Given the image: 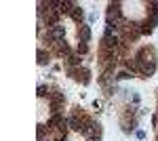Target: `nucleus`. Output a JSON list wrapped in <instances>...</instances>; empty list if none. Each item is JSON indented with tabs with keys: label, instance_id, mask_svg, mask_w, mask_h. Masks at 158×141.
<instances>
[{
	"label": "nucleus",
	"instance_id": "obj_1",
	"mask_svg": "<svg viewBox=\"0 0 158 141\" xmlns=\"http://www.w3.org/2000/svg\"><path fill=\"white\" fill-rule=\"evenodd\" d=\"M63 36H65L63 26H55V28H53V32L49 34V38H53V40H63Z\"/></svg>",
	"mask_w": 158,
	"mask_h": 141
},
{
	"label": "nucleus",
	"instance_id": "obj_2",
	"mask_svg": "<svg viewBox=\"0 0 158 141\" xmlns=\"http://www.w3.org/2000/svg\"><path fill=\"white\" fill-rule=\"evenodd\" d=\"M61 103H63V95H61V93H57V95L53 97V101H51V110L57 112V110L61 107Z\"/></svg>",
	"mask_w": 158,
	"mask_h": 141
},
{
	"label": "nucleus",
	"instance_id": "obj_3",
	"mask_svg": "<svg viewBox=\"0 0 158 141\" xmlns=\"http://www.w3.org/2000/svg\"><path fill=\"white\" fill-rule=\"evenodd\" d=\"M80 40H82V42L91 40V28H89V26H82V28H80Z\"/></svg>",
	"mask_w": 158,
	"mask_h": 141
},
{
	"label": "nucleus",
	"instance_id": "obj_4",
	"mask_svg": "<svg viewBox=\"0 0 158 141\" xmlns=\"http://www.w3.org/2000/svg\"><path fill=\"white\" fill-rule=\"evenodd\" d=\"M74 9H76L74 2H61V4H59V11H61V13H70V15H72Z\"/></svg>",
	"mask_w": 158,
	"mask_h": 141
},
{
	"label": "nucleus",
	"instance_id": "obj_5",
	"mask_svg": "<svg viewBox=\"0 0 158 141\" xmlns=\"http://www.w3.org/2000/svg\"><path fill=\"white\" fill-rule=\"evenodd\" d=\"M82 17H84L82 9H78V7H76V9L72 11V19H74V21H82Z\"/></svg>",
	"mask_w": 158,
	"mask_h": 141
},
{
	"label": "nucleus",
	"instance_id": "obj_6",
	"mask_svg": "<svg viewBox=\"0 0 158 141\" xmlns=\"http://www.w3.org/2000/svg\"><path fill=\"white\" fill-rule=\"evenodd\" d=\"M38 63H40V65H44V63H49V55L44 53L42 49L38 51Z\"/></svg>",
	"mask_w": 158,
	"mask_h": 141
},
{
	"label": "nucleus",
	"instance_id": "obj_7",
	"mask_svg": "<svg viewBox=\"0 0 158 141\" xmlns=\"http://www.w3.org/2000/svg\"><path fill=\"white\" fill-rule=\"evenodd\" d=\"M86 53H89L86 42H78V55H86Z\"/></svg>",
	"mask_w": 158,
	"mask_h": 141
},
{
	"label": "nucleus",
	"instance_id": "obj_8",
	"mask_svg": "<svg viewBox=\"0 0 158 141\" xmlns=\"http://www.w3.org/2000/svg\"><path fill=\"white\" fill-rule=\"evenodd\" d=\"M47 93H49V88L44 86V84H40V86H38V97H44Z\"/></svg>",
	"mask_w": 158,
	"mask_h": 141
},
{
	"label": "nucleus",
	"instance_id": "obj_9",
	"mask_svg": "<svg viewBox=\"0 0 158 141\" xmlns=\"http://www.w3.org/2000/svg\"><path fill=\"white\" fill-rule=\"evenodd\" d=\"M67 59H70V63H72V65H78V63H80V57H76V55H70Z\"/></svg>",
	"mask_w": 158,
	"mask_h": 141
},
{
	"label": "nucleus",
	"instance_id": "obj_10",
	"mask_svg": "<svg viewBox=\"0 0 158 141\" xmlns=\"http://www.w3.org/2000/svg\"><path fill=\"white\" fill-rule=\"evenodd\" d=\"M116 78H118V80H127V78H131V74H129V72H120Z\"/></svg>",
	"mask_w": 158,
	"mask_h": 141
},
{
	"label": "nucleus",
	"instance_id": "obj_11",
	"mask_svg": "<svg viewBox=\"0 0 158 141\" xmlns=\"http://www.w3.org/2000/svg\"><path fill=\"white\" fill-rule=\"evenodd\" d=\"M57 141H65V137H63V139H57Z\"/></svg>",
	"mask_w": 158,
	"mask_h": 141
}]
</instances>
